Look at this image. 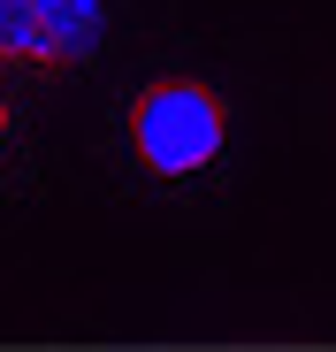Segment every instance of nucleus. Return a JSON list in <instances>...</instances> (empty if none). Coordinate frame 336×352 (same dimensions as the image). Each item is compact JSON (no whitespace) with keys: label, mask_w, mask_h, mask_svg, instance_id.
<instances>
[{"label":"nucleus","mask_w":336,"mask_h":352,"mask_svg":"<svg viewBox=\"0 0 336 352\" xmlns=\"http://www.w3.org/2000/svg\"><path fill=\"white\" fill-rule=\"evenodd\" d=\"M0 138H8V100H0Z\"/></svg>","instance_id":"3"},{"label":"nucleus","mask_w":336,"mask_h":352,"mask_svg":"<svg viewBox=\"0 0 336 352\" xmlns=\"http://www.w3.org/2000/svg\"><path fill=\"white\" fill-rule=\"evenodd\" d=\"M130 138H138L153 176H191V168H206L221 153V107L191 77H160L130 115Z\"/></svg>","instance_id":"1"},{"label":"nucleus","mask_w":336,"mask_h":352,"mask_svg":"<svg viewBox=\"0 0 336 352\" xmlns=\"http://www.w3.org/2000/svg\"><path fill=\"white\" fill-rule=\"evenodd\" d=\"M107 0H0V54L16 62H84L99 46Z\"/></svg>","instance_id":"2"}]
</instances>
